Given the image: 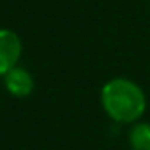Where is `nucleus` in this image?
<instances>
[{
  "label": "nucleus",
  "instance_id": "nucleus-1",
  "mask_svg": "<svg viewBox=\"0 0 150 150\" xmlns=\"http://www.w3.org/2000/svg\"><path fill=\"white\" fill-rule=\"evenodd\" d=\"M101 106L108 118L117 124H134L141 120L146 111V94L143 88L124 76H117L108 80L101 87Z\"/></svg>",
  "mask_w": 150,
  "mask_h": 150
},
{
  "label": "nucleus",
  "instance_id": "nucleus-2",
  "mask_svg": "<svg viewBox=\"0 0 150 150\" xmlns=\"http://www.w3.org/2000/svg\"><path fill=\"white\" fill-rule=\"evenodd\" d=\"M23 53V42L14 30L0 28V76L18 65Z\"/></svg>",
  "mask_w": 150,
  "mask_h": 150
},
{
  "label": "nucleus",
  "instance_id": "nucleus-3",
  "mask_svg": "<svg viewBox=\"0 0 150 150\" xmlns=\"http://www.w3.org/2000/svg\"><path fill=\"white\" fill-rule=\"evenodd\" d=\"M4 85L7 88V92L14 97H28L32 92H34V76L30 74L28 69L21 67V65H16L13 67L6 76H4Z\"/></svg>",
  "mask_w": 150,
  "mask_h": 150
},
{
  "label": "nucleus",
  "instance_id": "nucleus-4",
  "mask_svg": "<svg viewBox=\"0 0 150 150\" xmlns=\"http://www.w3.org/2000/svg\"><path fill=\"white\" fill-rule=\"evenodd\" d=\"M127 141L131 150H150V122L138 120L131 124Z\"/></svg>",
  "mask_w": 150,
  "mask_h": 150
}]
</instances>
